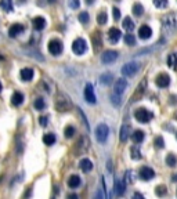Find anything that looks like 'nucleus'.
<instances>
[{
  "label": "nucleus",
  "mask_w": 177,
  "mask_h": 199,
  "mask_svg": "<svg viewBox=\"0 0 177 199\" xmlns=\"http://www.w3.org/2000/svg\"><path fill=\"white\" fill-rule=\"evenodd\" d=\"M87 50V44H86V40L82 37H77L76 40L72 43V51L75 53L76 55H82L86 53Z\"/></svg>",
  "instance_id": "4"
},
{
  "label": "nucleus",
  "mask_w": 177,
  "mask_h": 199,
  "mask_svg": "<svg viewBox=\"0 0 177 199\" xmlns=\"http://www.w3.org/2000/svg\"><path fill=\"white\" fill-rule=\"evenodd\" d=\"M0 8L6 11H13V0H0Z\"/></svg>",
  "instance_id": "33"
},
{
  "label": "nucleus",
  "mask_w": 177,
  "mask_h": 199,
  "mask_svg": "<svg viewBox=\"0 0 177 199\" xmlns=\"http://www.w3.org/2000/svg\"><path fill=\"white\" fill-rule=\"evenodd\" d=\"M19 76H21V79L24 80V82H29V80L33 79V69L32 68H24V69H21V72H19Z\"/></svg>",
  "instance_id": "18"
},
{
  "label": "nucleus",
  "mask_w": 177,
  "mask_h": 199,
  "mask_svg": "<svg viewBox=\"0 0 177 199\" xmlns=\"http://www.w3.org/2000/svg\"><path fill=\"white\" fill-rule=\"evenodd\" d=\"M129 134H130V127L127 124H123L120 127V133H119V138H120L122 142H126L127 138H129Z\"/></svg>",
  "instance_id": "21"
},
{
  "label": "nucleus",
  "mask_w": 177,
  "mask_h": 199,
  "mask_svg": "<svg viewBox=\"0 0 177 199\" xmlns=\"http://www.w3.org/2000/svg\"><path fill=\"white\" fill-rule=\"evenodd\" d=\"M85 98L87 102H90V104H96L97 99H96V94H94V88L91 84H86L85 87Z\"/></svg>",
  "instance_id": "12"
},
{
  "label": "nucleus",
  "mask_w": 177,
  "mask_h": 199,
  "mask_svg": "<svg viewBox=\"0 0 177 199\" xmlns=\"http://www.w3.org/2000/svg\"><path fill=\"white\" fill-rule=\"evenodd\" d=\"M108 170H109V171L112 170V163H111L109 160H108Z\"/></svg>",
  "instance_id": "47"
},
{
  "label": "nucleus",
  "mask_w": 177,
  "mask_h": 199,
  "mask_svg": "<svg viewBox=\"0 0 177 199\" xmlns=\"http://www.w3.org/2000/svg\"><path fill=\"white\" fill-rule=\"evenodd\" d=\"M126 182H132V171L127 170L126 171V180H124Z\"/></svg>",
  "instance_id": "46"
},
{
  "label": "nucleus",
  "mask_w": 177,
  "mask_h": 199,
  "mask_svg": "<svg viewBox=\"0 0 177 199\" xmlns=\"http://www.w3.org/2000/svg\"><path fill=\"white\" fill-rule=\"evenodd\" d=\"M176 138H177V133H176Z\"/></svg>",
  "instance_id": "54"
},
{
  "label": "nucleus",
  "mask_w": 177,
  "mask_h": 199,
  "mask_svg": "<svg viewBox=\"0 0 177 199\" xmlns=\"http://www.w3.org/2000/svg\"><path fill=\"white\" fill-rule=\"evenodd\" d=\"M108 134H109V129H108V126L105 123H100L96 127V138L98 142L104 144L108 138Z\"/></svg>",
  "instance_id": "2"
},
{
  "label": "nucleus",
  "mask_w": 177,
  "mask_h": 199,
  "mask_svg": "<svg viewBox=\"0 0 177 199\" xmlns=\"http://www.w3.org/2000/svg\"><path fill=\"white\" fill-rule=\"evenodd\" d=\"M116 2H122V0H116Z\"/></svg>",
  "instance_id": "53"
},
{
  "label": "nucleus",
  "mask_w": 177,
  "mask_h": 199,
  "mask_svg": "<svg viewBox=\"0 0 177 199\" xmlns=\"http://www.w3.org/2000/svg\"><path fill=\"white\" fill-rule=\"evenodd\" d=\"M96 33V35L93 36V40H94V49H98V46L101 47L102 46V41H101V35H100L98 32H94Z\"/></svg>",
  "instance_id": "37"
},
{
  "label": "nucleus",
  "mask_w": 177,
  "mask_h": 199,
  "mask_svg": "<svg viewBox=\"0 0 177 199\" xmlns=\"http://www.w3.org/2000/svg\"><path fill=\"white\" fill-rule=\"evenodd\" d=\"M145 86H147V80H145V79L141 80L140 84H138V86H137V88H136L134 94L132 96V99H133V101H140V99L143 98L144 91H145Z\"/></svg>",
  "instance_id": "8"
},
{
  "label": "nucleus",
  "mask_w": 177,
  "mask_h": 199,
  "mask_svg": "<svg viewBox=\"0 0 177 199\" xmlns=\"http://www.w3.org/2000/svg\"><path fill=\"white\" fill-rule=\"evenodd\" d=\"M163 32H174L177 29V13L167 14L162 18Z\"/></svg>",
  "instance_id": "1"
},
{
  "label": "nucleus",
  "mask_w": 177,
  "mask_h": 199,
  "mask_svg": "<svg viewBox=\"0 0 177 199\" xmlns=\"http://www.w3.org/2000/svg\"><path fill=\"white\" fill-rule=\"evenodd\" d=\"M120 99H122L120 94H116V93L111 94V102H112L115 107H119V105H120Z\"/></svg>",
  "instance_id": "35"
},
{
  "label": "nucleus",
  "mask_w": 177,
  "mask_h": 199,
  "mask_svg": "<svg viewBox=\"0 0 177 199\" xmlns=\"http://www.w3.org/2000/svg\"><path fill=\"white\" fill-rule=\"evenodd\" d=\"M138 36H140V39H143V40H147V39H149L152 36V29L148 25H141L140 29H138Z\"/></svg>",
  "instance_id": "15"
},
{
  "label": "nucleus",
  "mask_w": 177,
  "mask_h": 199,
  "mask_svg": "<svg viewBox=\"0 0 177 199\" xmlns=\"http://www.w3.org/2000/svg\"><path fill=\"white\" fill-rule=\"evenodd\" d=\"M171 180H173V181H177V174H174V176L171 177Z\"/></svg>",
  "instance_id": "50"
},
{
  "label": "nucleus",
  "mask_w": 177,
  "mask_h": 199,
  "mask_svg": "<svg viewBox=\"0 0 177 199\" xmlns=\"http://www.w3.org/2000/svg\"><path fill=\"white\" fill-rule=\"evenodd\" d=\"M108 21V15L105 11H100L98 15H97V22H98L100 25H105Z\"/></svg>",
  "instance_id": "34"
},
{
  "label": "nucleus",
  "mask_w": 177,
  "mask_h": 199,
  "mask_svg": "<svg viewBox=\"0 0 177 199\" xmlns=\"http://www.w3.org/2000/svg\"><path fill=\"white\" fill-rule=\"evenodd\" d=\"M25 97L22 93H19V91H15V93L13 94V97H11V104L14 105V107H19V105L24 102Z\"/></svg>",
  "instance_id": "20"
},
{
  "label": "nucleus",
  "mask_w": 177,
  "mask_h": 199,
  "mask_svg": "<svg viewBox=\"0 0 177 199\" xmlns=\"http://www.w3.org/2000/svg\"><path fill=\"white\" fill-rule=\"evenodd\" d=\"M138 69H140V65H138L137 62H127L126 65L122 66L120 72H122V75H124V76H133Z\"/></svg>",
  "instance_id": "6"
},
{
  "label": "nucleus",
  "mask_w": 177,
  "mask_h": 199,
  "mask_svg": "<svg viewBox=\"0 0 177 199\" xmlns=\"http://www.w3.org/2000/svg\"><path fill=\"white\" fill-rule=\"evenodd\" d=\"M79 166H80V169H82V171H85V173H88V171L93 169V163L88 159H82L79 162Z\"/></svg>",
  "instance_id": "23"
},
{
  "label": "nucleus",
  "mask_w": 177,
  "mask_h": 199,
  "mask_svg": "<svg viewBox=\"0 0 177 199\" xmlns=\"http://www.w3.org/2000/svg\"><path fill=\"white\" fill-rule=\"evenodd\" d=\"M155 83H156L158 87L165 88L170 84V76L167 73H159L156 76V79H155Z\"/></svg>",
  "instance_id": "10"
},
{
  "label": "nucleus",
  "mask_w": 177,
  "mask_h": 199,
  "mask_svg": "<svg viewBox=\"0 0 177 199\" xmlns=\"http://www.w3.org/2000/svg\"><path fill=\"white\" fill-rule=\"evenodd\" d=\"M79 21L82 22V24H87L88 21H90V17H88V13H86V11H82V13L79 14Z\"/></svg>",
  "instance_id": "40"
},
{
  "label": "nucleus",
  "mask_w": 177,
  "mask_h": 199,
  "mask_svg": "<svg viewBox=\"0 0 177 199\" xmlns=\"http://www.w3.org/2000/svg\"><path fill=\"white\" fill-rule=\"evenodd\" d=\"M116 58H118V53L113 51V50H107V51H104V53H102V55H101V61L104 64L113 62Z\"/></svg>",
  "instance_id": "11"
},
{
  "label": "nucleus",
  "mask_w": 177,
  "mask_h": 199,
  "mask_svg": "<svg viewBox=\"0 0 177 199\" xmlns=\"http://www.w3.org/2000/svg\"><path fill=\"white\" fill-rule=\"evenodd\" d=\"M120 36H122V32L118 28H111V29L108 30V39H109V43H112V44L118 43Z\"/></svg>",
  "instance_id": "13"
},
{
  "label": "nucleus",
  "mask_w": 177,
  "mask_h": 199,
  "mask_svg": "<svg viewBox=\"0 0 177 199\" xmlns=\"http://www.w3.org/2000/svg\"><path fill=\"white\" fill-rule=\"evenodd\" d=\"M55 2V0H49V3H54Z\"/></svg>",
  "instance_id": "52"
},
{
  "label": "nucleus",
  "mask_w": 177,
  "mask_h": 199,
  "mask_svg": "<svg viewBox=\"0 0 177 199\" xmlns=\"http://www.w3.org/2000/svg\"><path fill=\"white\" fill-rule=\"evenodd\" d=\"M80 182H82L80 177L76 176V174H73V176H71L69 177V180H68V187L72 188V189H75V188H77L80 185Z\"/></svg>",
  "instance_id": "22"
},
{
  "label": "nucleus",
  "mask_w": 177,
  "mask_h": 199,
  "mask_svg": "<svg viewBox=\"0 0 177 199\" xmlns=\"http://www.w3.org/2000/svg\"><path fill=\"white\" fill-rule=\"evenodd\" d=\"M62 43H61V40H58V39H53V40L49 41V51L53 55H60L61 53H62Z\"/></svg>",
  "instance_id": "7"
},
{
  "label": "nucleus",
  "mask_w": 177,
  "mask_h": 199,
  "mask_svg": "<svg viewBox=\"0 0 177 199\" xmlns=\"http://www.w3.org/2000/svg\"><path fill=\"white\" fill-rule=\"evenodd\" d=\"M33 107H35L36 111H43L44 108H46V102H44V99L41 98V97H39V98L35 99V102H33Z\"/></svg>",
  "instance_id": "28"
},
{
  "label": "nucleus",
  "mask_w": 177,
  "mask_h": 199,
  "mask_svg": "<svg viewBox=\"0 0 177 199\" xmlns=\"http://www.w3.org/2000/svg\"><path fill=\"white\" fill-rule=\"evenodd\" d=\"M126 191V181L124 180H116L115 181V192L118 196H122Z\"/></svg>",
  "instance_id": "17"
},
{
  "label": "nucleus",
  "mask_w": 177,
  "mask_h": 199,
  "mask_svg": "<svg viewBox=\"0 0 177 199\" xmlns=\"http://www.w3.org/2000/svg\"><path fill=\"white\" fill-rule=\"evenodd\" d=\"M169 4L167 0H154V6L158 8H166Z\"/></svg>",
  "instance_id": "41"
},
{
  "label": "nucleus",
  "mask_w": 177,
  "mask_h": 199,
  "mask_svg": "<svg viewBox=\"0 0 177 199\" xmlns=\"http://www.w3.org/2000/svg\"><path fill=\"white\" fill-rule=\"evenodd\" d=\"M94 0H86V4H93Z\"/></svg>",
  "instance_id": "49"
},
{
  "label": "nucleus",
  "mask_w": 177,
  "mask_h": 199,
  "mask_svg": "<svg viewBox=\"0 0 177 199\" xmlns=\"http://www.w3.org/2000/svg\"><path fill=\"white\" fill-rule=\"evenodd\" d=\"M123 28L126 30H129V32H133V29H134V22L132 21V18L130 17H124V19H123Z\"/></svg>",
  "instance_id": "25"
},
{
  "label": "nucleus",
  "mask_w": 177,
  "mask_h": 199,
  "mask_svg": "<svg viewBox=\"0 0 177 199\" xmlns=\"http://www.w3.org/2000/svg\"><path fill=\"white\" fill-rule=\"evenodd\" d=\"M80 6L79 0H69V7L71 8H77Z\"/></svg>",
  "instance_id": "43"
},
{
  "label": "nucleus",
  "mask_w": 177,
  "mask_h": 199,
  "mask_svg": "<svg viewBox=\"0 0 177 199\" xmlns=\"http://www.w3.org/2000/svg\"><path fill=\"white\" fill-rule=\"evenodd\" d=\"M132 138H133V141H134L136 144H140L141 141L144 140V131H141V130H136V131L132 134Z\"/></svg>",
  "instance_id": "27"
},
{
  "label": "nucleus",
  "mask_w": 177,
  "mask_h": 199,
  "mask_svg": "<svg viewBox=\"0 0 177 199\" xmlns=\"http://www.w3.org/2000/svg\"><path fill=\"white\" fill-rule=\"evenodd\" d=\"M55 108H57V111H60V112H66V111H69V108H71V102H69L68 97L60 94L58 98L55 99Z\"/></svg>",
  "instance_id": "5"
},
{
  "label": "nucleus",
  "mask_w": 177,
  "mask_h": 199,
  "mask_svg": "<svg viewBox=\"0 0 177 199\" xmlns=\"http://www.w3.org/2000/svg\"><path fill=\"white\" fill-rule=\"evenodd\" d=\"M130 156H132V159H134V160H138V159H141V152H140V148H138V145H134V146H132V149H130Z\"/></svg>",
  "instance_id": "30"
},
{
  "label": "nucleus",
  "mask_w": 177,
  "mask_h": 199,
  "mask_svg": "<svg viewBox=\"0 0 177 199\" xmlns=\"http://www.w3.org/2000/svg\"><path fill=\"white\" fill-rule=\"evenodd\" d=\"M124 43H126L127 46H134L136 44V37L132 35V33H127V35H124Z\"/></svg>",
  "instance_id": "36"
},
{
  "label": "nucleus",
  "mask_w": 177,
  "mask_h": 199,
  "mask_svg": "<svg viewBox=\"0 0 177 199\" xmlns=\"http://www.w3.org/2000/svg\"><path fill=\"white\" fill-rule=\"evenodd\" d=\"M64 134H65L66 138L73 137V134H75V127L73 126H66L65 130H64Z\"/></svg>",
  "instance_id": "39"
},
{
  "label": "nucleus",
  "mask_w": 177,
  "mask_h": 199,
  "mask_svg": "<svg viewBox=\"0 0 177 199\" xmlns=\"http://www.w3.org/2000/svg\"><path fill=\"white\" fill-rule=\"evenodd\" d=\"M43 142L46 145H53L55 142V135L53 133H47V134L43 135Z\"/></svg>",
  "instance_id": "29"
},
{
  "label": "nucleus",
  "mask_w": 177,
  "mask_h": 199,
  "mask_svg": "<svg viewBox=\"0 0 177 199\" xmlns=\"http://www.w3.org/2000/svg\"><path fill=\"white\" fill-rule=\"evenodd\" d=\"M155 192H156V195H158V196H163V195H166L167 189H166L165 185H158V187L155 188Z\"/></svg>",
  "instance_id": "42"
},
{
  "label": "nucleus",
  "mask_w": 177,
  "mask_h": 199,
  "mask_svg": "<svg viewBox=\"0 0 177 199\" xmlns=\"http://www.w3.org/2000/svg\"><path fill=\"white\" fill-rule=\"evenodd\" d=\"M112 13H113V19H116L118 21L119 18H120V11H119V8H116V7H113V10H112Z\"/></svg>",
  "instance_id": "44"
},
{
  "label": "nucleus",
  "mask_w": 177,
  "mask_h": 199,
  "mask_svg": "<svg viewBox=\"0 0 177 199\" xmlns=\"http://www.w3.org/2000/svg\"><path fill=\"white\" fill-rule=\"evenodd\" d=\"M166 165L169 166V167H174V166L177 165V156L173 154H169L167 156H166Z\"/></svg>",
  "instance_id": "32"
},
{
  "label": "nucleus",
  "mask_w": 177,
  "mask_h": 199,
  "mask_svg": "<svg viewBox=\"0 0 177 199\" xmlns=\"http://www.w3.org/2000/svg\"><path fill=\"white\" fill-rule=\"evenodd\" d=\"M32 25H33V28H35V30H41L46 26V19H44L43 17H35L32 21Z\"/></svg>",
  "instance_id": "19"
},
{
  "label": "nucleus",
  "mask_w": 177,
  "mask_h": 199,
  "mask_svg": "<svg viewBox=\"0 0 177 199\" xmlns=\"http://www.w3.org/2000/svg\"><path fill=\"white\" fill-rule=\"evenodd\" d=\"M127 87V82L126 79H123V77H120V79H118L115 82V86H113V91L112 93H116V94H123V91L126 90Z\"/></svg>",
  "instance_id": "14"
},
{
  "label": "nucleus",
  "mask_w": 177,
  "mask_h": 199,
  "mask_svg": "<svg viewBox=\"0 0 177 199\" xmlns=\"http://www.w3.org/2000/svg\"><path fill=\"white\" fill-rule=\"evenodd\" d=\"M2 88H3V86H2V83H0V93H2Z\"/></svg>",
  "instance_id": "51"
},
{
  "label": "nucleus",
  "mask_w": 177,
  "mask_h": 199,
  "mask_svg": "<svg viewBox=\"0 0 177 199\" xmlns=\"http://www.w3.org/2000/svg\"><path fill=\"white\" fill-rule=\"evenodd\" d=\"M154 145L156 146V148H159V149L165 146V141H163V137H162V135H158V137H155Z\"/></svg>",
  "instance_id": "38"
},
{
  "label": "nucleus",
  "mask_w": 177,
  "mask_h": 199,
  "mask_svg": "<svg viewBox=\"0 0 177 199\" xmlns=\"http://www.w3.org/2000/svg\"><path fill=\"white\" fill-rule=\"evenodd\" d=\"M144 13V7L143 4H140V3H134L133 4V14H134L136 17H141Z\"/></svg>",
  "instance_id": "31"
},
{
  "label": "nucleus",
  "mask_w": 177,
  "mask_h": 199,
  "mask_svg": "<svg viewBox=\"0 0 177 199\" xmlns=\"http://www.w3.org/2000/svg\"><path fill=\"white\" fill-rule=\"evenodd\" d=\"M47 120H49V118L47 116H40L39 118V123H40V126H47Z\"/></svg>",
  "instance_id": "45"
},
{
  "label": "nucleus",
  "mask_w": 177,
  "mask_h": 199,
  "mask_svg": "<svg viewBox=\"0 0 177 199\" xmlns=\"http://www.w3.org/2000/svg\"><path fill=\"white\" fill-rule=\"evenodd\" d=\"M24 29H25L24 25H21V24H14V25H11L10 29H8V36H10V37H17L19 33L24 32Z\"/></svg>",
  "instance_id": "16"
},
{
  "label": "nucleus",
  "mask_w": 177,
  "mask_h": 199,
  "mask_svg": "<svg viewBox=\"0 0 177 199\" xmlns=\"http://www.w3.org/2000/svg\"><path fill=\"white\" fill-rule=\"evenodd\" d=\"M167 65L170 66L173 71H177V53H171V54H169Z\"/></svg>",
  "instance_id": "24"
},
{
  "label": "nucleus",
  "mask_w": 177,
  "mask_h": 199,
  "mask_svg": "<svg viewBox=\"0 0 177 199\" xmlns=\"http://www.w3.org/2000/svg\"><path fill=\"white\" fill-rule=\"evenodd\" d=\"M134 198H144L141 193H134Z\"/></svg>",
  "instance_id": "48"
},
{
  "label": "nucleus",
  "mask_w": 177,
  "mask_h": 199,
  "mask_svg": "<svg viewBox=\"0 0 177 199\" xmlns=\"http://www.w3.org/2000/svg\"><path fill=\"white\" fill-rule=\"evenodd\" d=\"M138 176H140V178L144 180V181H149V180H151L152 177L155 176V171L152 170L151 167H148V166H144V167L140 169V171H138Z\"/></svg>",
  "instance_id": "9"
},
{
  "label": "nucleus",
  "mask_w": 177,
  "mask_h": 199,
  "mask_svg": "<svg viewBox=\"0 0 177 199\" xmlns=\"http://www.w3.org/2000/svg\"><path fill=\"white\" fill-rule=\"evenodd\" d=\"M134 118L137 119V122H140V123H148V122L154 118V113L149 112L145 108H140V109H137L134 112Z\"/></svg>",
  "instance_id": "3"
},
{
  "label": "nucleus",
  "mask_w": 177,
  "mask_h": 199,
  "mask_svg": "<svg viewBox=\"0 0 177 199\" xmlns=\"http://www.w3.org/2000/svg\"><path fill=\"white\" fill-rule=\"evenodd\" d=\"M112 73L111 72H105V73H102L101 76H100V82L102 83V84H111V82H112Z\"/></svg>",
  "instance_id": "26"
}]
</instances>
